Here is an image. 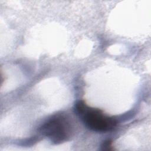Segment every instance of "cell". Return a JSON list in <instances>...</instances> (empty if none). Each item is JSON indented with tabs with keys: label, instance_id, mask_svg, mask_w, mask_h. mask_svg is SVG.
I'll list each match as a JSON object with an SVG mask.
<instances>
[{
	"label": "cell",
	"instance_id": "1",
	"mask_svg": "<svg viewBox=\"0 0 151 151\" xmlns=\"http://www.w3.org/2000/svg\"><path fill=\"white\" fill-rule=\"evenodd\" d=\"M75 111L88 129L97 132L111 131L117 124L115 118L105 115L99 109L89 107L83 100L76 103Z\"/></svg>",
	"mask_w": 151,
	"mask_h": 151
},
{
	"label": "cell",
	"instance_id": "2",
	"mask_svg": "<svg viewBox=\"0 0 151 151\" xmlns=\"http://www.w3.org/2000/svg\"><path fill=\"white\" fill-rule=\"evenodd\" d=\"M41 130L51 142L59 144L71 137L73 127L70 118L64 114L59 113L48 119L41 126Z\"/></svg>",
	"mask_w": 151,
	"mask_h": 151
},
{
	"label": "cell",
	"instance_id": "3",
	"mask_svg": "<svg viewBox=\"0 0 151 151\" xmlns=\"http://www.w3.org/2000/svg\"><path fill=\"white\" fill-rule=\"evenodd\" d=\"M102 150H113V147L112 146V142L110 140H107L103 142L101 146Z\"/></svg>",
	"mask_w": 151,
	"mask_h": 151
}]
</instances>
